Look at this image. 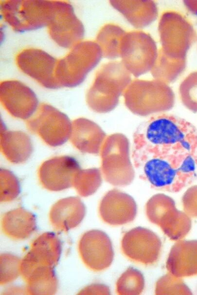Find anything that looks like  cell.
I'll use <instances>...</instances> for the list:
<instances>
[{"mask_svg":"<svg viewBox=\"0 0 197 295\" xmlns=\"http://www.w3.org/2000/svg\"><path fill=\"white\" fill-rule=\"evenodd\" d=\"M82 292H86V294H88L89 292H98L99 294H110L109 290L107 286L103 284H94L90 285L81 291ZM82 293L81 294H82Z\"/></svg>","mask_w":197,"mask_h":295,"instance_id":"cell-35","label":"cell"},{"mask_svg":"<svg viewBox=\"0 0 197 295\" xmlns=\"http://www.w3.org/2000/svg\"><path fill=\"white\" fill-rule=\"evenodd\" d=\"M158 55L155 41L142 31L126 32L123 38L119 57L126 70L135 77L151 71Z\"/></svg>","mask_w":197,"mask_h":295,"instance_id":"cell-8","label":"cell"},{"mask_svg":"<svg viewBox=\"0 0 197 295\" xmlns=\"http://www.w3.org/2000/svg\"><path fill=\"white\" fill-rule=\"evenodd\" d=\"M0 98L3 107L11 115L22 119L29 118L38 105L35 93L21 82L15 80L1 82Z\"/></svg>","mask_w":197,"mask_h":295,"instance_id":"cell-16","label":"cell"},{"mask_svg":"<svg viewBox=\"0 0 197 295\" xmlns=\"http://www.w3.org/2000/svg\"><path fill=\"white\" fill-rule=\"evenodd\" d=\"M55 5V0H5L1 1L0 8L4 20L21 32L48 26Z\"/></svg>","mask_w":197,"mask_h":295,"instance_id":"cell-7","label":"cell"},{"mask_svg":"<svg viewBox=\"0 0 197 295\" xmlns=\"http://www.w3.org/2000/svg\"><path fill=\"white\" fill-rule=\"evenodd\" d=\"M156 295H192L190 289L180 279L168 273L156 282Z\"/></svg>","mask_w":197,"mask_h":295,"instance_id":"cell-30","label":"cell"},{"mask_svg":"<svg viewBox=\"0 0 197 295\" xmlns=\"http://www.w3.org/2000/svg\"><path fill=\"white\" fill-rule=\"evenodd\" d=\"M121 249L131 261L143 265H152L159 260L161 242L151 230L136 227L124 234L121 242Z\"/></svg>","mask_w":197,"mask_h":295,"instance_id":"cell-11","label":"cell"},{"mask_svg":"<svg viewBox=\"0 0 197 295\" xmlns=\"http://www.w3.org/2000/svg\"><path fill=\"white\" fill-rule=\"evenodd\" d=\"M78 251L84 263L96 272L107 269L113 260L111 240L100 230H90L84 233L78 243Z\"/></svg>","mask_w":197,"mask_h":295,"instance_id":"cell-14","label":"cell"},{"mask_svg":"<svg viewBox=\"0 0 197 295\" xmlns=\"http://www.w3.org/2000/svg\"><path fill=\"white\" fill-rule=\"evenodd\" d=\"M0 195L1 202H9L15 199L20 193V185L18 178L10 171L1 169Z\"/></svg>","mask_w":197,"mask_h":295,"instance_id":"cell-33","label":"cell"},{"mask_svg":"<svg viewBox=\"0 0 197 295\" xmlns=\"http://www.w3.org/2000/svg\"><path fill=\"white\" fill-rule=\"evenodd\" d=\"M145 212L150 222L159 226L171 240H181L191 229L190 216L178 210L174 200L164 194L153 196L146 204Z\"/></svg>","mask_w":197,"mask_h":295,"instance_id":"cell-9","label":"cell"},{"mask_svg":"<svg viewBox=\"0 0 197 295\" xmlns=\"http://www.w3.org/2000/svg\"><path fill=\"white\" fill-rule=\"evenodd\" d=\"M101 170L105 180L110 184L125 187L131 184L135 178L130 143L122 133L109 135L101 151Z\"/></svg>","mask_w":197,"mask_h":295,"instance_id":"cell-4","label":"cell"},{"mask_svg":"<svg viewBox=\"0 0 197 295\" xmlns=\"http://www.w3.org/2000/svg\"><path fill=\"white\" fill-rule=\"evenodd\" d=\"M196 291H197V290H196Z\"/></svg>","mask_w":197,"mask_h":295,"instance_id":"cell-37","label":"cell"},{"mask_svg":"<svg viewBox=\"0 0 197 295\" xmlns=\"http://www.w3.org/2000/svg\"><path fill=\"white\" fill-rule=\"evenodd\" d=\"M1 228L3 233L15 240L29 238L36 230L35 215L22 207L5 213L2 216Z\"/></svg>","mask_w":197,"mask_h":295,"instance_id":"cell-24","label":"cell"},{"mask_svg":"<svg viewBox=\"0 0 197 295\" xmlns=\"http://www.w3.org/2000/svg\"><path fill=\"white\" fill-rule=\"evenodd\" d=\"M57 61L45 51L33 48L23 50L16 58L17 65L23 73L49 89L60 88L55 77Z\"/></svg>","mask_w":197,"mask_h":295,"instance_id":"cell-13","label":"cell"},{"mask_svg":"<svg viewBox=\"0 0 197 295\" xmlns=\"http://www.w3.org/2000/svg\"><path fill=\"white\" fill-rule=\"evenodd\" d=\"M131 82V74L121 62L103 65L97 71L87 94L88 106L99 113L112 111L117 106L120 96Z\"/></svg>","mask_w":197,"mask_h":295,"instance_id":"cell-2","label":"cell"},{"mask_svg":"<svg viewBox=\"0 0 197 295\" xmlns=\"http://www.w3.org/2000/svg\"><path fill=\"white\" fill-rule=\"evenodd\" d=\"M123 95L126 107L139 116L169 111L175 103V95L172 88L168 84L157 79L134 80Z\"/></svg>","mask_w":197,"mask_h":295,"instance_id":"cell-3","label":"cell"},{"mask_svg":"<svg viewBox=\"0 0 197 295\" xmlns=\"http://www.w3.org/2000/svg\"><path fill=\"white\" fill-rule=\"evenodd\" d=\"M28 129L51 147L64 144L70 137L72 124L67 115L51 105L40 104L26 122Z\"/></svg>","mask_w":197,"mask_h":295,"instance_id":"cell-10","label":"cell"},{"mask_svg":"<svg viewBox=\"0 0 197 295\" xmlns=\"http://www.w3.org/2000/svg\"><path fill=\"white\" fill-rule=\"evenodd\" d=\"M61 252V244L58 237L51 232L42 233L32 242L29 251L21 260L20 275L39 265L54 268Z\"/></svg>","mask_w":197,"mask_h":295,"instance_id":"cell-18","label":"cell"},{"mask_svg":"<svg viewBox=\"0 0 197 295\" xmlns=\"http://www.w3.org/2000/svg\"><path fill=\"white\" fill-rule=\"evenodd\" d=\"M182 203L185 213L190 217H197V185L186 190L182 197Z\"/></svg>","mask_w":197,"mask_h":295,"instance_id":"cell-34","label":"cell"},{"mask_svg":"<svg viewBox=\"0 0 197 295\" xmlns=\"http://www.w3.org/2000/svg\"><path fill=\"white\" fill-rule=\"evenodd\" d=\"M0 150L5 158L14 164L25 162L33 151L31 139L25 133L18 131H7L1 124Z\"/></svg>","mask_w":197,"mask_h":295,"instance_id":"cell-23","label":"cell"},{"mask_svg":"<svg viewBox=\"0 0 197 295\" xmlns=\"http://www.w3.org/2000/svg\"><path fill=\"white\" fill-rule=\"evenodd\" d=\"M102 56L101 49L96 42L78 43L66 56L58 60L55 77L60 87H73L80 84Z\"/></svg>","mask_w":197,"mask_h":295,"instance_id":"cell-5","label":"cell"},{"mask_svg":"<svg viewBox=\"0 0 197 295\" xmlns=\"http://www.w3.org/2000/svg\"><path fill=\"white\" fill-rule=\"evenodd\" d=\"M106 136V133L100 126L87 118H77L72 124L71 142L82 152L99 153Z\"/></svg>","mask_w":197,"mask_h":295,"instance_id":"cell-21","label":"cell"},{"mask_svg":"<svg viewBox=\"0 0 197 295\" xmlns=\"http://www.w3.org/2000/svg\"><path fill=\"white\" fill-rule=\"evenodd\" d=\"M99 212L104 222L112 226H121L134 220L137 205L131 196L115 189L109 191L103 197Z\"/></svg>","mask_w":197,"mask_h":295,"instance_id":"cell-17","label":"cell"},{"mask_svg":"<svg viewBox=\"0 0 197 295\" xmlns=\"http://www.w3.org/2000/svg\"><path fill=\"white\" fill-rule=\"evenodd\" d=\"M144 287V280L142 273L129 267L118 279L116 292L120 295H137L142 293Z\"/></svg>","mask_w":197,"mask_h":295,"instance_id":"cell-28","label":"cell"},{"mask_svg":"<svg viewBox=\"0 0 197 295\" xmlns=\"http://www.w3.org/2000/svg\"><path fill=\"white\" fill-rule=\"evenodd\" d=\"M179 94L183 104L197 113V71L192 72L183 80L179 87Z\"/></svg>","mask_w":197,"mask_h":295,"instance_id":"cell-31","label":"cell"},{"mask_svg":"<svg viewBox=\"0 0 197 295\" xmlns=\"http://www.w3.org/2000/svg\"><path fill=\"white\" fill-rule=\"evenodd\" d=\"M184 4L192 14L197 15V0H184Z\"/></svg>","mask_w":197,"mask_h":295,"instance_id":"cell-36","label":"cell"},{"mask_svg":"<svg viewBox=\"0 0 197 295\" xmlns=\"http://www.w3.org/2000/svg\"><path fill=\"white\" fill-rule=\"evenodd\" d=\"M21 277L26 283L27 294L52 295L57 291L58 280L53 267L37 266Z\"/></svg>","mask_w":197,"mask_h":295,"instance_id":"cell-25","label":"cell"},{"mask_svg":"<svg viewBox=\"0 0 197 295\" xmlns=\"http://www.w3.org/2000/svg\"><path fill=\"white\" fill-rule=\"evenodd\" d=\"M0 283L4 285L10 283L20 274L21 260L18 256L4 253L0 255Z\"/></svg>","mask_w":197,"mask_h":295,"instance_id":"cell-32","label":"cell"},{"mask_svg":"<svg viewBox=\"0 0 197 295\" xmlns=\"http://www.w3.org/2000/svg\"><path fill=\"white\" fill-rule=\"evenodd\" d=\"M109 2L136 28L148 26L158 16L157 6L153 0H110Z\"/></svg>","mask_w":197,"mask_h":295,"instance_id":"cell-22","label":"cell"},{"mask_svg":"<svg viewBox=\"0 0 197 295\" xmlns=\"http://www.w3.org/2000/svg\"><path fill=\"white\" fill-rule=\"evenodd\" d=\"M135 171L155 189L179 192L197 180V129L173 115H154L133 135Z\"/></svg>","mask_w":197,"mask_h":295,"instance_id":"cell-1","label":"cell"},{"mask_svg":"<svg viewBox=\"0 0 197 295\" xmlns=\"http://www.w3.org/2000/svg\"><path fill=\"white\" fill-rule=\"evenodd\" d=\"M186 60L169 59L158 52L156 63L151 71L155 78L168 84L175 81L186 67Z\"/></svg>","mask_w":197,"mask_h":295,"instance_id":"cell-27","label":"cell"},{"mask_svg":"<svg viewBox=\"0 0 197 295\" xmlns=\"http://www.w3.org/2000/svg\"><path fill=\"white\" fill-rule=\"evenodd\" d=\"M85 213V206L81 200L71 197L60 199L52 206L49 219L55 230L66 232L77 227Z\"/></svg>","mask_w":197,"mask_h":295,"instance_id":"cell-20","label":"cell"},{"mask_svg":"<svg viewBox=\"0 0 197 295\" xmlns=\"http://www.w3.org/2000/svg\"><path fill=\"white\" fill-rule=\"evenodd\" d=\"M47 26L51 38L64 48H72L84 35L82 23L75 15L72 5L66 1H55L54 15Z\"/></svg>","mask_w":197,"mask_h":295,"instance_id":"cell-12","label":"cell"},{"mask_svg":"<svg viewBox=\"0 0 197 295\" xmlns=\"http://www.w3.org/2000/svg\"><path fill=\"white\" fill-rule=\"evenodd\" d=\"M80 170L78 163L73 157L56 156L42 164L38 175L44 188L51 191H60L73 186L74 178Z\"/></svg>","mask_w":197,"mask_h":295,"instance_id":"cell-15","label":"cell"},{"mask_svg":"<svg viewBox=\"0 0 197 295\" xmlns=\"http://www.w3.org/2000/svg\"><path fill=\"white\" fill-rule=\"evenodd\" d=\"M161 48L158 51L176 60H186L192 45L195 32L190 22L181 14L167 11L161 16L159 25Z\"/></svg>","mask_w":197,"mask_h":295,"instance_id":"cell-6","label":"cell"},{"mask_svg":"<svg viewBox=\"0 0 197 295\" xmlns=\"http://www.w3.org/2000/svg\"><path fill=\"white\" fill-rule=\"evenodd\" d=\"M166 267L178 278L197 275V240L178 241L170 251Z\"/></svg>","mask_w":197,"mask_h":295,"instance_id":"cell-19","label":"cell"},{"mask_svg":"<svg viewBox=\"0 0 197 295\" xmlns=\"http://www.w3.org/2000/svg\"><path fill=\"white\" fill-rule=\"evenodd\" d=\"M126 32L120 26L114 24L105 25L96 37L104 57L113 59L119 57L121 42Z\"/></svg>","mask_w":197,"mask_h":295,"instance_id":"cell-26","label":"cell"},{"mask_svg":"<svg viewBox=\"0 0 197 295\" xmlns=\"http://www.w3.org/2000/svg\"><path fill=\"white\" fill-rule=\"evenodd\" d=\"M102 183L100 171L96 168L80 170L76 174L73 186L82 197L93 194Z\"/></svg>","mask_w":197,"mask_h":295,"instance_id":"cell-29","label":"cell"}]
</instances>
